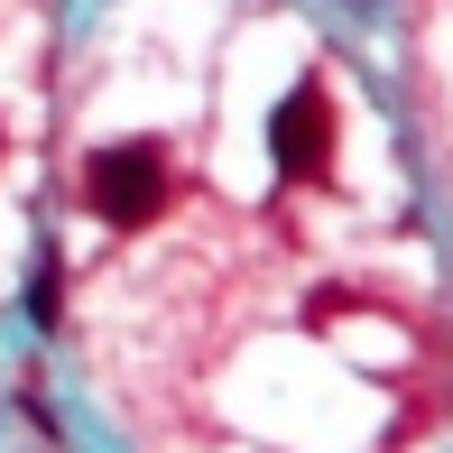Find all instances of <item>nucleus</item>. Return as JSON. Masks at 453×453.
<instances>
[{
  "instance_id": "obj_2",
  "label": "nucleus",
  "mask_w": 453,
  "mask_h": 453,
  "mask_svg": "<svg viewBox=\"0 0 453 453\" xmlns=\"http://www.w3.org/2000/svg\"><path fill=\"white\" fill-rule=\"evenodd\" d=\"M269 157H278L287 185L334 167V93H324V74H296V84H287V102L269 111Z\"/></svg>"
},
{
  "instance_id": "obj_1",
  "label": "nucleus",
  "mask_w": 453,
  "mask_h": 453,
  "mask_svg": "<svg viewBox=\"0 0 453 453\" xmlns=\"http://www.w3.org/2000/svg\"><path fill=\"white\" fill-rule=\"evenodd\" d=\"M167 203H176V185H167V149H157V139H120V149L84 157V213L93 222L139 232V222H157Z\"/></svg>"
},
{
  "instance_id": "obj_4",
  "label": "nucleus",
  "mask_w": 453,
  "mask_h": 453,
  "mask_svg": "<svg viewBox=\"0 0 453 453\" xmlns=\"http://www.w3.org/2000/svg\"><path fill=\"white\" fill-rule=\"evenodd\" d=\"M0 149H10V139H0Z\"/></svg>"
},
{
  "instance_id": "obj_3",
  "label": "nucleus",
  "mask_w": 453,
  "mask_h": 453,
  "mask_svg": "<svg viewBox=\"0 0 453 453\" xmlns=\"http://www.w3.org/2000/svg\"><path fill=\"white\" fill-rule=\"evenodd\" d=\"M28 324H37V334H47V324H56V259H47V269H37V278H28Z\"/></svg>"
}]
</instances>
